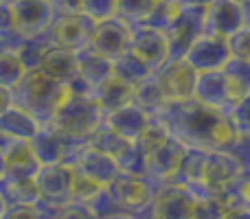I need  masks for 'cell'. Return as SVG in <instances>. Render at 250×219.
<instances>
[{"label":"cell","instance_id":"1","mask_svg":"<svg viewBox=\"0 0 250 219\" xmlns=\"http://www.w3.org/2000/svg\"><path fill=\"white\" fill-rule=\"evenodd\" d=\"M151 119L191 149L229 151L239 136L224 110L204 105L195 99L167 101Z\"/></svg>","mask_w":250,"mask_h":219},{"label":"cell","instance_id":"2","mask_svg":"<svg viewBox=\"0 0 250 219\" xmlns=\"http://www.w3.org/2000/svg\"><path fill=\"white\" fill-rule=\"evenodd\" d=\"M66 95V86L53 81L42 70H26L22 79L11 88V101L16 108L31 114L40 125H48L53 112Z\"/></svg>","mask_w":250,"mask_h":219},{"label":"cell","instance_id":"3","mask_svg":"<svg viewBox=\"0 0 250 219\" xmlns=\"http://www.w3.org/2000/svg\"><path fill=\"white\" fill-rule=\"evenodd\" d=\"M101 123H104V112L99 110L95 99L90 95H77L68 90L48 120V125L57 134L73 140H86Z\"/></svg>","mask_w":250,"mask_h":219},{"label":"cell","instance_id":"4","mask_svg":"<svg viewBox=\"0 0 250 219\" xmlns=\"http://www.w3.org/2000/svg\"><path fill=\"white\" fill-rule=\"evenodd\" d=\"M105 191L121 213H127L134 219H149V206L154 198L156 186L147 180L145 176H129V173H119Z\"/></svg>","mask_w":250,"mask_h":219},{"label":"cell","instance_id":"5","mask_svg":"<svg viewBox=\"0 0 250 219\" xmlns=\"http://www.w3.org/2000/svg\"><path fill=\"white\" fill-rule=\"evenodd\" d=\"M198 198L180 182L158 184L151 198L149 219H193Z\"/></svg>","mask_w":250,"mask_h":219},{"label":"cell","instance_id":"6","mask_svg":"<svg viewBox=\"0 0 250 219\" xmlns=\"http://www.w3.org/2000/svg\"><path fill=\"white\" fill-rule=\"evenodd\" d=\"M95 24L97 22H92L90 18L83 16L82 11L64 13V16L53 18L46 35L53 46L79 53L90 46V38H92V31H95Z\"/></svg>","mask_w":250,"mask_h":219},{"label":"cell","instance_id":"7","mask_svg":"<svg viewBox=\"0 0 250 219\" xmlns=\"http://www.w3.org/2000/svg\"><path fill=\"white\" fill-rule=\"evenodd\" d=\"M204 33V7H180L171 24L165 29L169 60H182L189 46Z\"/></svg>","mask_w":250,"mask_h":219},{"label":"cell","instance_id":"8","mask_svg":"<svg viewBox=\"0 0 250 219\" xmlns=\"http://www.w3.org/2000/svg\"><path fill=\"white\" fill-rule=\"evenodd\" d=\"M40 202L53 208L73 204V167L68 164H42L35 173Z\"/></svg>","mask_w":250,"mask_h":219},{"label":"cell","instance_id":"9","mask_svg":"<svg viewBox=\"0 0 250 219\" xmlns=\"http://www.w3.org/2000/svg\"><path fill=\"white\" fill-rule=\"evenodd\" d=\"M185 154H187V145L169 134L145 158V178L154 186L165 184V182H173Z\"/></svg>","mask_w":250,"mask_h":219},{"label":"cell","instance_id":"10","mask_svg":"<svg viewBox=\"0 0 250 219\" xmlns=\"http://www.w3.org/2000/svg\"><path fill=\"white\" fill-rule=\"evenodd\" d=\"M127 51L134 53L141 61H145L151 70L163 66L169 60V44L165 31L147 24L129 26V44Z\"/></svg>","mask_w":250,"mask_h":219},{"label":"cell","instance_id":"11","mask_svg":"<svg viewBox=\"0 0 250 219\" xmlns=\"http://www.w3.org/2000/svg\"><path fill=\"white\" fill-rule=\"evenodd\" d=\"M151 75H154L156 83L160 86L167 101H185L193 97V86L198 73L185 60H167Z\"/></svg>","mask_w":250,"mask_h":219},{"label":"cell","instance_id":"12","mask_svg":"<svg viewBox=\"0 0 250 219\" xmlns=\"http://www.w3.org/2000/svg\"><path fill=\"white\" fill-rule=\"evenodd\" d=\"M9 2L16 22V33L20 38L44 35L55 18L48 0H9Z\"/></svg>","mask_w":250,"mask_h":219},{"label":"cell","instance_id":"13","mask_svg":"<svg viewBox=\"0 0 250 219\" xmlns=\"http://www.w3.org/2000/svg\"><path fill=\"white\" fill-rule=\"evenodd\" d=\"M182 60H185L195 73L222 70L226 61L230 60V51H229V44H226V38L202 33L189 46V51L185 53Z\"/></svg>","mask_w":250,"mask_h":219},{"label":"cell","instance_id":"14","mask_svg":"<svg viewBox=\"0 0 250 219\" xmlns=\"http://www.w3.org/2000/svg\"><path fill=\"white\" fill-rule=\"evenodd\" d=\"M127 44H129V24L114 16L108 18V20L97 22L88 48H92L101 57L112 61L127 51Z\"/></svg>","mask_w":250,"mask_h":219},{"label":"cell","instance_id":"15","mask_svg":"<svg viewBox=\"0 0 250 219\" xmlns=\"http://www.w3.org/2000/svg\"><path fill=\"white\" fill-rule=\"evenodd\" d=\"M244 26V9L235 0H211L204 7V33L229 38Z\"/></svg>","mask_w":250,"mask_h":219},{"label":"cell","instance_id":"16","mask_svg":"<svg viewBox=\"0 0 250 219\" xmlns=\"http://www.w3.org/2000/svg\"><path fill=\"white\" fill-rule=\"evenodd\" d=\"M191 99L200 101L204 105H211V108L224 110V112L233 105V99H230V92H229V86H226V79L222 75V70L198 73Z\"/></svg>","mask_w":250,"mask_h":219},{"label":"cell","instance_id":"17","mask_svg":"<svg viewBox=\"0 0 250 219\" xmlns=\"http://www.w3.org/2000/svg\"><path fill=\"white\" fill-rule=\"evenodd\" d=\"M75 171H79L82 176L90 178L92 182H97L99 186H108L114 178L119 176V167H117V160L110 158L108 154H101V151L92 149V147H83V151L77 156L73 164Z\"/></svg>","mask_w":250,"mask_h":219},{"label":"cell","instance_id":"18","mask_svg":"<svg viewBox=\"0 0 250 219\" xmlns=\"http://www.w3.org/2000/svg\"><path fill=\"white\" fill-rule=\"evenodd\" d=\"M38 70H42L53 81L62 83V86H68L77 77V53L66 51V48H60V46H48Z\"/></svg>","mask_w":250,"mask_h":219},{"label":"cell","instance_id":"19","mask_svg":"<svg viewBox=\"0 0 250 219\" xmlns=\"http://www.w3.org/2000/svg\"><path fill=\"white\" fill-rule=\"evenodd\" d=\"M151 116H147L143 110H138L134 103H127L123 105V108L110 112V114L104 116V125L105 127H110L112 132H117L119 136H123L125 140L134 142L138 136H141V132L147 127V123H149Z\"/></svg>","mask_w":250,"mask_h":219},{"label":"cell","instance_id":"20","mask_svg":"<svg viewBox=\"0 0 250 219\" xmlns=\"http://www.w3.org/2000/svg\"><path fill=\"white\" fill-rule=\"evenodd\" d=\"M90 97L95 99V103L99 105V110L104 112V116H105V114H110V112L132 103V86L123 83L121 79H117V77H108L97 88H92Z\"/></svg>","mask_w":250,"mask_h":219},{"label":"cell","instance_id":"21","mask_svg":"<svg viewBox=\"0 0 250 219\" xmlns=\"http://www.w3.org/2000/svg\"><path fill=\"white\" fill-rule=\"evenodd\" d=\"M40 129V123L31 114H26L24 110L11 105L9 110H4L0 114V136L11 138V140H26L35 136V132Z\"/></svg>","mask_w":250,"mask_h":219},{"label":"cell","instance_id":"22","mask_svg":"<svg viewBox=\"0 0 250 219\" xmlns=\"http://www.w3.org/2000/svg\"><path fill=\"white\" fill-rule=\"evenodd\" d=\"M77 77L92 90L101 81L112 77V61L101 57L92 48H83L77 53Z\"/></svg>","mask_w":250,"mask_h":219},{"label":"cell","instance_id":"23","mask_svg":"<svg viewBox=\"0 0 250 219\" xmlns=\"http://www.w3.org/2000/svg\"><path fill=\"white\" fill-rule=\"evenodd\" d=\"M0 195L4 206H33L40 202L35 178H7L0 180Z\"/></svg>","mask_w":250,"mask_h":219},{"label":"cell","instance_id":"24","mask_svg":"<svg viewBox=\"0 0 250 219\" xmlns=\"http://www.w3.org/2000/svg\"><path fill=\"white\" fill-rule=\"evenodd\" d=\"M132 103L136 105L138 110L145 112L147 116H156L163 110L167 99H165L160 86L156 83L154 75H149L147 79H143L141 83H136V86L132 88Z\"/></svg>","mask_w":250,"mask_h":219},{"label":"cell","instance_id":"25","mask_svg":"<svg viewBox=\"0 0 250 219\" xmlns=\"http://www.w3.org/2000/svg\"><path fill=\"white\" fill-rule=\"evenodd\" d=\"M222 75L226 79V86H229L233 103L250 95V61L230 57L224 64V68H222Z\"/></svg>","mask_w":250,"mask_h":219},{"label":"cell","instance_id":"26","mask_svg":"<svg viewBox=\"0 0 250 219\" xmlns=\"http://www.w3.org/2000/svg\"><path fill=\"white\" fill-rule=\"evenodd\" d=\"M151 73H154V70L129 51H125L123 55L112 60V77L121 79L123 83H127V86H132V88L136 86V83H141L143 79H147Z\"/></svg>","mask_w":250,"mask_h":219},{"label":"cell","instance_id":"27","mask_svg":"<svg viewBox=\"0 0 250 219\" xmlns=\"http://www.w3.org/2000/svg\"><path fill=\"white\" fill-rule=\"evenodd\" d=\"M86 145L92 147V149H97V151H101V154H108L110 158L119 160L125 151H127V147L132 145V142L125 140L123 136H119L117 132H112L110 127H105V125L101 123L99 127L86 138Z\"/></svg>","mask_w":250,"mask_h":219},{"label":"cell","instance_id":"28","mask_svg":"<svg viewBox=\"0 0 250 219\" xmlns=\"http://www.w3.org/2000/svg\"><path fill=\"white\" fill-rule=\"evenodd\" d=\"M48 46H53V44L46 33L38 35V38H22L20 46L16 48V55L22 61L24 70H35L40 66V61H42L44 53L48 51Z\"/></svg>","mask_w":250,"mask_h":219},{"label":"cell","instance_id":"29","mask_svg":"<svg viewBox=\"0 0 250 219\" xmlns=\"http://www.w3.org/2000/svg\"><path fill=\"white\" fill-rule=\"evenodd\" d=\"M154 4H156V0H117V13L114 16L119 20L127 22L129 26L143 24L149 18Z\"/></svg>","mask_w":250,"mask_h":219},{"label":"cell","instance_id":"30","mask_svg":"<svg viewBox=\"0 0 250 219\" xmlns=\"http://www.w3.org/2000/svg\"><path fill=\"white\" fill-rule=\"evenodd\" d=\"M24 66L18 60L16 51H7V48H0V86L9 88L11 90L18 81L24 75Z\"/></svg>","mask_w":250,"mask_h":219},{"label":"cell","instance_id":"31","mask_svg":"<svg viewBox=\"0 0 250 219\" xmlns=\"http://www.w3.org/2000/svg\"><path fill=\"white\" fill-rule=\"evenodd\" d=\"M83 206L88 208V213L95 219H105V217H112V215H117V213H121L105 189H101L99 193H95L88 202H83Z\"/></svg>","mask_w":250,"mask_h":219},{"label":"cell","instance_id":"32","mask_svg":"<svg viewBox=\"0 0 250 219\" xmlns=\"http://www.w3.org/2000/svg\"><path fill=\"white\" fill-rule=\"evenodd\" d=\"M79 11L92 22L108 20L117 13V0H79Z\"/></svg>","mask_w":250,"mask_h":219},{"label":"cell","instance_id":"33","mask_svg":"<svg viewBox=\"0 0 250 219\" xmlns=\"http://www.w3.org/2000/svg\"><path fill=\"white\" fill-rule=\"evenodd\" d=\"M226 114H229L230 123L235 125L237 134L250 136V95L244 97V99H239V101H235V103L226 110Z\"/></svg>","mask_w":250,"mask_h":219},{"label":"cell","instance_id":"34","mask_svg":"<svg viewBox=\"0 0 250 219\" xmlns=\"http://www.w3.org/2000/svg\"><path fill=\"white\" fill-rule=\"evenodd\" d=\"M178 9H180V4H173V2H156L154 9H151V13H149V18H147L143 24L165 31L169 24H171L173 18H176Z\"/></svg>","mask_w":250,"mask_h":219},{"label":"cell","instance_id":"35","mask_svg":"<svg viewBox=\"0 0 250 219\" xmlns=\"http://www.w3.org/2000/svg\"><path fill=\"white\" fill-rule=\"evenodd\" d=\"M226 44H229L230 57L250 61V26L244 24L242 29H237L233 35H229V38H226Z\"/></svg>","mask_w":250,"mask_h":219},{"label":"cell","instance_id":"36","mask_svg":"<svg viewBox=\"0 0 250 219\" xmlns=\"http://www.w3.org/2000/svg\"><path fill=\"white\" fill-rule=\"evenodd\" d=\"M117 167L121 173H129V176H145V156L136 149V145H129L127 151L117 160Z\"/></svg>","mask_w":250,"mask_h":219},{"label":"cell","instance_id":"37","mask_svg":"<svg viewBox=\"0 0 250 219\" xmlns=\"http://www.w3.org/2000/svg\"><path fill=\"white\" fill-rule=\"evenodd\" d=\"M101 189H104V186H99L97 182H92L90 178L82 176L79 171L73 169V202H77V204L88 202V199L95 193H99Z\"/></svg>","mask_w":250,"mask_h":219},{"label":"cell","instance_id":"38","mask_svg":"<svg viewBox=\"0 0 250 219\" xmlns=\"http://www.w3.org/2000/svg\"><path fill=\"white\" fill-rule=\"evenodd\" d=\"M229 154L237 160V164H239V169H242L244 178H248L250 176V136L239 134L237 140H235L233 147L229 149Z\"/></svg>","mask_w":250,"mask_h":219},{"label":"cell","instance_id":"39","mask_svg":"<svg viewBox=\"0 0 250 219\" xmlns=\"http://www.w3.org/2000/svg\"><path fill=\"white\" fill-rule=\"evenodd\" d=\"M16 33V22H13V11H11V2L4 0L0 2V42L13 38Z\"/></svg>","mask_w":250,"mask_h":219},{"label":"cell","instance_id":"40","mask_svg":"<svg viewBox=\"0 0 250 219\" xmlns=\"http://www.w3.org/2000/svg\"><path fill=\"white\" fill-rule=\"evenodd\" d=\"M0 219H42L38 213V206H4L0 213Z\"/></svg>","mask_w":250,"mask_h":219},{"label":"cell","instance_id":"41","mask_svg":"<svg viewBox=\"0 0 250 219\" xmlns=\"http://www.w3.org/2000/svg\"><path fill=\"white\" fill-rule=\"evenodd\" d=\"M57 219H95L88 213V208L83 206V204H68V206H64L60 213H57Z\"/></svg>","mask_w":250,"mask_h":219},{"label":"cell","instance_id":"42","mask_svg":"<svg viewBox=\"0 0 250 219\" xmlns=\"http://www.w3.org/2000/svg\"><path fill=\"white\" fill-rule=\"evenodd\" d=\"M53 13L55 16H64V13H77L79 11V0H48Z\"/></svg>","mask_w":250,"mask_h":219},{"label":"cell","instance_id":"43","mask_svg":"<svg viewBox=\"0 0 250 219\" xmlns=\"http://www.w3.org/2000/svg\"><path fill=\"white\" fill-rule=\"evenodd\" d=\"M220 219H250V208L246 204H230V206L224 208Z\"/></svg>","mask_w":250,"mask_h":219},{"label":"cell","instance_id":"44","mask_svg":"<svg viewBox=\"0 0 250 219\" xmlns=\"http://www.w3.org/2000/svg\"><path fill=\"white\" fill-rule=\"evenodd\" d=\"M13 105V101H11V90L9 88H2L0 86V114H2L4 110H9Z\"/></svg>","mask_w":250,"mask_h":219},{"label":"cell","instance_id":"45","mask_svg":"<svg viewBox=\"0 0 250 219\" xmlns=\"http://www.w3.org/2000/svg\"><path fill=\"white\" fill-rule=\"evenodd\" d=\"M239 198H242V204H246L250 208V176L244 178L242 184H239Z\"/></svg>","mask_w":250,"mask_h":219},{"label":"cell","instance_id":"46","mask_svg":"<svg viewBox=\"0 0 250 219\" xmlns=\"http://www.w3.org/2000/svg\"><path fill=\"white\" fill-rule=\"evenodd\" d=\"M211 0H178L180 7H207Z\"/></svg>","mask_w":250,"mask_h":219},{"label":"cell","instance_id":"47","mask_svg":"<svg viewBox=\"0 0 250 219\" xmlns=\"http://www.w3.org/2000/svg\"><path fill=\"white\" fill-rule=\"evenodd\" d=\"M244 24H246V26H250V2L248 4H244Z\"/></svg>","mask_w":250,"mask_h":219},{"label":"cell","instance_id":"48","mask_svg":"<svg viewBox=\"0 0 250 219\" xmlns=\"http://www.w3.org/2000/svg\"><path fill=\"white\" fill-rule=\"evenodd\" d=\"M4 171H7V167H4V156H2V151H0V180L4 178Z\"/></svg>","mask_w":250,"mask_h":219},{"label":"cell","instance_id":"49","mask_svg":"<svg viewBox=\"0 0 250 219\" xmlns=\"http://www.w3.org/2000/svg\"><path fill=\"white\" fill-rule=\"evenodd\" d=\"M105 219H134V217H132V215H127V213H117V215L105 217Z\"/></svg>","mask_w":250,"mask_h":219},{"label":"cell","instance_id":"50","mask_svg":"<svg viewBox=\"0 0 250 219\" xmlns=\"http://www.w3.org/2000/svg\"><path fill=\"white\" fill-rule=\"evenodd\" d=\"M156 2H173V4H178V0H156Z\"/></svg>","mask_w":250,"mask_h":219},{"label":"cell","instance_id":"51","mask_svg":"<svg viewBox=\"0 0 250 219\" xmlns=\"http://www.w3.org/2000/svg\"><path fill=\"white\" fill-rule=\"evenodd\" d=\"M235 2H239V4H242V7H244V4H248L250 0H235Z\"/></svg>","mask_w":250,"mask_h":219},{"label":"cell","instance_id":"52","mask_svg":"<svg viewBox=\"0 0 250 219\" xmlns=\"http://www.w3.org/2000/svg\"><path fill=\"white\" fill-rule=\"evenodd\" d=\"M2 208H4V202H2V195H0V213H2Z\"/></svg>","mask_w":250,"mask_h":219}]
</instances>
